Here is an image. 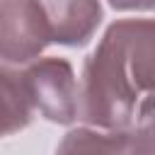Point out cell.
Here are the masks:
<instances>
[{
  "instance_id": "2",
  "label": "cell",
  "mask_w": 155,
  "mask_h": 155,
  "mask_svg": "<svg viewBox=\"0 0 155 155\" xmlns=\"http://www.w3.org/2000/svg\"><path fill=\"white\" fill-rule=\"evenodd\" d=\"M22 73L34 111L58 126L78 121V78L70 61L61 56L34 58Z\"/></svg>"
},
{
  "instance_id": "1",
  "label": "cell",
  "mask_w": 155,
  "mask_h": 155,
  "mask_svg": "<svg viewBox=\"0 0 155 155\" xmlns=\"http://www.w3.org/2000/svg\"><path fill=\"white\" fill-rule=\"evenodd\" d=\"M155 27L128 17L107 27L78 80V121L97 128L153 126Z\"/></svg>"
},
{
  "instance_id": "7",
  "label": "cell",
  "mask_w": 155,
  "mask_h": 155,
  "mask_svg": "<svg viewBox=\"0 0 155 155\" xmlns=\"http://www.w3.org/2000/svg\"><path fill=\"white\" fill-rule=\"evenodd\" d=\"M119 12H150L155 0H107Z\"/></svg>"
},
{
  "instance_id": "6",
  "label": "cell",
  "mask_w": 155,
  "mask_h": 155,
  "mask_svg": "<svg viewBox=\"0 0 155 155\" xmlns=\"http://www.w3.org/2000/svg\"><path fill=\"white\" fill-rule=\"evenodd\" d=\"M34 119V107L24 82V73L17 65L0 61V138L24 131Z\"/></svg>"
},
{
  "instance_id": "3",
  "label": "cell",
  "mask_w": 155,
  "mask_h": 155,
  "mask_svg": "<svg viewBox=\"0 0 155 155\" xmlns=\"http://www.w3.org/2000/svg\"><path fill=\"white\" fill-rule=\"evenodd\" d=\"M51 44L39 0H0V61L27 65Z\"/></svg>"
},
{
  "instance_id": "4",
  "label": "cell",
  "mask_w": 155,
  "mask_h": 155,
  "mask_svg": "<svg viewBox=\"0 0 155 155\" xmlns=\"http://www.w3.org/2000/svg\"><path fill=\"white\" fill-rule=\"evenodd\" d=\"M39 5L44 10L51 41L70 48L87 46L104 19L99 0H39Z\"/></svg>"
},
{
  "instance_id": "5",
  "label": "cell",
  "mask_w": 155,
  "mask_h": 155,
  "mask_svg": "<svg viewBox=\"0 0 155 155\" xmlns=\"http://www.w3.org/2000/svg\"><path fill=\"white\" fill-rule=\"evenodd\" d=\"M61 153H153V126H126V128H73L58 143Z\"/></svg>"
}]
</instances>
